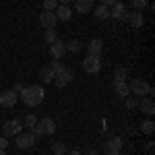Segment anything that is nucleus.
I'll return each mask as SVG.
<instances>
[{
  "label": "nucleus",
  "instance_id": "nucleus-35",
  "mask_svg": "<svg viewBox=\"0 0 155 155\" xmlns=\"http://www.w3.org/2000/svg\"><path fill=\"white\" fill-rule=\"evenodd\" d=\"M114 2H116V0H101V4H104V6H107V8H110Z\"/></svg>",
  "mask_w": 155,
  "mask_h": 155
},
{
  "label": "nucleus",
  "instance_id": "nucleus-33",
  "mask_svg": "<svg viewBox=\"0 0 155 155\" xmlns=\"http://www.w3.org/2000/svg\"><path fill=\"white\" fill-rule=\"evenodd\" d=\"M66 155H83V153H81L79 149H68V151H66Z\"/></svg>",
  "mask_w": 155,
  "mask_h": 155
},
{
  "label": "nucleus",
  "instance_id": "nucleus-14",
  "mask_svg": "<svg viewBox=\"0 0 155 155\" xmlns=\"http://www.w3.org/2000/svg\"><path fill=\"white\" fill-rule=\"evenodd\" d=\"M54 15H56V19L58 21H68L72 17V11H71V6L68 4H58L56 6V11H54Z\"/></svg>",
  "mask_w": 155,
  "mask_h": 155
},
{
  "label": "nucleus",
  "instance_id": "nucleus-15",
  "mask_svg": "<svg viewBox=\"0 0 155 155\" xmlns=\"http://www.w3.org/2000/svg\"><path fill=\"white\" fill-rule=\"evenodd\" d=\"M126 21L132 25V27H143L145 23V17H143V12H128V17H126Z\"/></svg>",
  "mask_w": 155,
  "mask_h": 155
},
{
  "label": "nucleus",
  "instance_id": "nucleus-30",
  "mask_svg": "<svg viewBox=\"0 0 155 155\" xmlns=\"http://www.w3.org/2000/svg\"><path fill=\"white\" fill-rule=\"evenodd\" d=\"M137 106H139V99H134V97H126V107H128V110H134Z\"/></svg>",
  "mask_w": 155,
  "mask_h": 155
},
{
  "label": "nucleus",
  "instance_id": "nucleus-36",
  "mask_svg": "<svg viewBox=\"0 0 155 155\" xmlns=\"http://www.w3.org/2000/svg\"><path fill=\"white\" fill-rule=\"evenodd\" d=\"M68 2H72V0H58V4H68Z\"/></svg>",
  "mask_w": 155,
  "mask_h": 155
},
{
  "label": "nucleus",
  "instance_id": "nucleus-19",
  "mask_svg": "<svg viewBox=\"0 0 155 155\" xmlns=\"http://www.w3.org/2000/svg\"><path fill=\"white\" fill-rule=\"evenodd\" d=\"M54 74H56V72L52 71L50 66H41V68H39V79H41L44 83H52V81H54Z\"/></svg>",
  "mask_w": 155,
  "mask_h": 155
},
{
  "label": "nucleus",
  "instance_id": "nucleus-26",
  "mask_svg": "<svg viewBox=\"0 0 155 155\" xmlns=\"http://www.w3.org/2000/svg\"><path fill=\"white\" fill-rule=\"evenodd\" d=\"M56 6H58V0H44V11L54 12V11H56Z\"/></svg>",
  "mask_w": 155,
  "mask_h": 155
},
{
  "label": "nucleus",
  "instance_id": "nucleus-6",
  "mask_svg": "<svg viewBox=\"0 0 155 155\" xmlns=\"http://www.w3.org/2000/svg\"><path fill=\"white\" fill-rule=\"evenodd\" d=\"M37 143V139L31 134V132H19L17 134V147L19 149H29Z\"/></svg>",
  "mask_w": 155,
  "mask_h": 155
},
{
  "label": "nucleus",
  "instance_id": "nucleus-8",
  "mask_svg": "<svg viewBox=\"0 0 155 155\" xmlns=\"http://www.w3.org/2000/svg\"><path fill=\"white\" fill-rule=\"evenodd\" d=\"M19 101V93H15V91H2L0 93V106L2 107H12L15 104Z\"/></svg>",
  "mask_w": 155,
  "mask_h": 155
},
{
  "label": "nucleus",
  "instance_id": "nucleus-11",
  "mask_svg": "<svg viewBox=\"0 0 155 155\" xmlns=\"http://www.w3.org/2000/svg\"><path fill=\"white\" fill-rule=\"evenodd\" d=\"M71 79H72V72L64 68L62 72H56V74H54V81H52V83L60 89V87H66V85L71 83Z\"/></svg>",
  "mask_w": 155,
  "mask_h": 155
},
{
  "label": "nucleus",
  "instance_id": "nucleus-23",
  "mask_svg": "<svg viewBox=\"0 0 155 155\" xmlns=\"http://www.w3.org/2000/svg\"><path fill=\"white\" fill-rule=\"evenodd\" d=\"M44 39L52 44V41H56L58 39V33H56V29H46V33H44Z\"/></svg>",
  "mask_w": 155,
  "mask_h": 155
},
{
  "label": "nucleus",
  "instance_id": "nucleus-12",
  "mask_svg": "<svg viewBox=\"0 0 155 155\" xmlns=\"http://www.w3.org/2000/svg\"><path fill=\"white\" fill-rule=\"evenodd\" d=\"M122 145H124L122 137H112V139H107V143H106V153H107V155L118 153V151H122Z\"/></svg>",
  "mask_w": 155,
  "mask_h": 155
},
{
  "label": "nucleus",
  "instance_id": "nucleus-28",
  "mask_svg": "<svg viewBox=\"0 0 155 155\" xmlns=\"http://www.w3.org/2000/svg\"><path fill=\"white\" fill-rule=\"evenodd\" d=\"M132 6L137 8V11H143L149 6V0H132Z\"/></svg>",
  "mask_w": 155,
  "mask_h": 155
},
{
  "label": "nucleus",
  "instance_id": "nucleus-37",
  "mask_svg": "<svg viewBox=\"0 0 155 155\" xmlns=\"http://www.w3.org/2000/svg\"><path fill=\"white\" fill-rule=\"evenodd\" d=\"M0 155H6V151H4V149H0Z\"/></svg>",
  "mask_w": 155,
  "mask_h": 155
},
{
  "label": "nucleus",
  "instance_id": "nucleus-38",
  "mask_svg": "<svg viewBox=\"0 0 155 155\" xmlns=\"http://www.w3.org/2000/svg\"><path fill=\"white\" fill-rule=\"evenodd\" d=\"M112 155H124V153H122V151H118V153H112Z\"/></svg>",
  "mask_w": 155,
  "mask_h": 155
},
{
  "label": "nucleus",
  "instance_id": "nucleus-2",
  "mask_svg": "<svg viewBox=\"0 0 155 155\" xmlns=\"http://www.w3.org/2000/svg\"><path fill=\"white\" fill-rule=\"evenodd\" d=\"M54 132H56V122L52 118H41V120H37V124L33 126L31 134L35 139H39L41 134H54Z\"/></svg>",
  "mask_w": 155,
  "mask_h": 155
},
{
  "label": "nucleus",
  "instance_id": "nucleus-29",
  "mask_svg": "<svg viewBox=\"0 0 155 155\" xmlns=\"http://www.w3.org/2000/svg\"><path fill=\"white\" fill-rule=\"evenodd\" d=\"M50 68H52L54 72H62V71H64V64H62V62H58V60H54V62L50 64Z\"/></svg>",
  "mask_w": 155,
  "mask_h": 155
},
{
  "label": "nucleus",
  "instance_id": "nucleus-10",
  "mask_svg": "<svg viewBox=\"0 0 155 155\" xmlns=\"http://www.w3.org/2000/svg\"><path fill=\"white\" fill-rule=\"evenodd\" d=\"M50 46H52V48H50V54H52V58H54V60H60L62 56H64V52H66V44H64L62 39L52 41Z\"/></svg>",
  "mask_w": 155,
  "mask_h": 155
},
{
  "label": "nucleus",
  "instance_id": "nucleus-7",
  "mask_svg": "<svg viewBox=\"0 0 155 155\" xmlns=\"http://www.w3.org/2000/svg\"><path fill=\"white\" fill-rule=\"evenodd\" d=\"M21 126H23V122H19V120H8L4 126H2V134L8 139V137H17L19 132H21Z\"/></svg>",
  "mask_w": 155,
  "mask_h": 155
},
{
  "label": "nucleus",
  "instance_id": "nucleus-22",
  "mask_svg": "<svg viewBox=\"0 0 155 155\" xmlns=\"http://www.w3.org/2000/svg\"><path fill=\"white\" fill-rule=\"evenodd\" d=\"M114 79H116V81H126V79H128V71H126V68H116V71H114Z\"/></svg>",
  "mask_w": 155,
  "mask_h": 155
},
{
  "label": "nucleus",
  "instance_id": "nucleus-34",
  "mask_svg": "<svg viewBox=\"0 0 155 155\" xmlns=\"http://www.w3.org/2000/svg\"><path fill=\"white\" fill-rule=\"evenodd\" d=\"M83 155H97V151L93 149V147H89V149H87V151H85Z\"/></svg>",
  "mask_w": 155,
  "mask_h": 155
},
{
  "label": "nucleus",
  "instance_id": "nucleus-24",
  "mask_svg": "<svg viewBox=\"0 0 155 155\" xmlns=\"http://www.w3.org/2000/svg\"><path fill=\"white\" fill-rule=\"evenodd\" d=\"M81 46H83V44H81L79 39H72L71 44H66V50H71V52H74V54H79V52H81Z\"/></svg>",
  "mask_w": 155,
  "mask_h": 155
},
{
  "label": "nucleus",
  "instance_id": "nucleus-1",
  "mask_svg": "<svg viewBox=\"0 0 155 155\" xmlns=\"http://www.w3.org/2000/svg\"><path fill=\"white\" fill-rule=\"evenodd\" d=\"M44 95H46L44 87H39V85H31V87H25L23 91L19 93V99L23 101L25 106L35 107V106H39V104L44 101Z\"/></svg>",
  "mask_w": 155,
  "mask_h": 155
},
{
  "label": "nucleus",
  "instance_id": "nucleus-9",
  "mask_svg": "<svg viewBox=\"0 0 155 155\" xmlns=\"http://www.w3.org/2000/svg\"><path fill=\"white\" fill-rule=\"evenodd\" d=\"M39 23H41V27L44 29H54L56 27V23H58V19H56V15L50 11H44L41 15H39Z\"/></svg>",
  "mask_w": 155,
  "mask_h": 155
},
{
  "label": "nucleus",
  "instance_id": "nucleus-20",
  "mask_svg": "<svg viewBox=\"0 0 155 155\" xmlns=\"http://www.w3.org/2000/svg\"><path fill=\"white\" fill-rule=\"evenodd\" d=\"M93 15H95L97 19H110V8L104 6V4H99V6L93 8Z\"/></svg>",
  "mask_w": 155,
  "mask_h": 155
},
{
  "label": "nucleus",
  "instance_id": "nucleus-13",
  "mask_svg": "<svg viewBox=\"0 0 155 155\" xmlns=\"http://www.w3.org/2000/svg\"><path fill=\"white\" fill-rule=\"evenodd\" d=\"M139 110L143 112V114H147V116H153L155 114V104L151 97H141V101H139Z\"/></svg>",
  "mask_w": 155,
  "mask_h": 155
},
{
  "label": "nucleus",
  "instance_id": "nucleus-3",
  "mask_svg": "<svg viewBox=\"0 0 155 155\" xmlns=\"http://www.w3.org/2000/svg\"><path fill=\"white\" fill-rule=\"evenodd\" d=\"M110 17L114 19V21H126V17H128V11H126V6H124V2H114L112 6H110Z\"/></svg>",
  "mask_w": 155,
  "mask_h": 155
},
{
  "label": "nucleus",
  "instance_id": "nucleus-5",
  "mask_svg": "<svg viewBox=\"0 0 155 155\" xmlns=\"http://www.w3.org/2000/svg\"><path fill=\"white\" fill-rule=\"evenodd\" d=\"M99 68H101V58L99 56H87L83 60V71L85 72L95 74V72H99Z\"/></svg>",
  "mask_w": 155,
  "mask_h": 155
},
{
  "label": "nucleus",
  "instance_id": "nucleus-17",
  "mask_svg": "<svg viewBox=\"0 0 155 155\" xmlns=\"http://www.w3.org/2000/svg\"><path fill=\"white\" fill-rule=\"evenodd\" d=\"M74 6H77V12H91L93 11V0H74Z\"/></svg>",
  "mask_w": 155,
  "mask_h": 155
},
{
  "label": "nucleus",
  "instance_id": "nucleus-21",
  "mask_svg": "<svg viewBox=\"0 0 155 155\" xmlns=\"http://www.w3.org/2000/svg\"><path fill=\"white\" fill-rule=\"evenodd\" d=\"M66 151H68V147H66L64 143H60V141L52 143V153L54 155H66Z\"/></svg>",
  "mask_w": 155,
  "mask_h": 155
},
{
  "label": "nucleus",
  "instance_id": "nucleus-32",
  "mask_svg": "<svg viewBox=\"0 0 155 155\" xmlns=\"http://www.w3.org/2000/svg\"><path fill=\"white\" fill-rule=\"evenodd\" d=\"M23 89H25V87H23V83H15V89H12V91H15V93H21Z\"/></svg>",
  "mask_w": 155,
  "mask_h": 155
},
{
  "label": "nucleus",
  "instance_id": "nucleus-16",
  "mask_svg": "<svg viewBox=\"0 0 155 155\" xmlns=\"http://www.w3.org/2000/svg\"><path fill=\"white\" fill-rule=\"evenodd\" d=\"M101 50H104V44H101V39H91V41H89V46H87V52H89V56H99V54H101Z\"/></svg>",
  "mask_w": 155,
  "mask_h": 155
},
{
  "label": "nucleus",
  "instance_id": "nucleus-31",
  "mask_svg": "<svg viewBox=\"0 0 155 155\" xmlns=\"http://www.w3.org/2000/svg\"><path fill=\"white\" fill-rule=\"evenodd\" d=\"M8 147V139L6 137H0V149H6Z\"/></svg>",
  "mask_w": 155,
  "mask_h": 155
},
{
  "label": "nucleus",
  "instance_id": "nucleus-4",
  "mask_svg": "<svg viewBox=\"0 0 155 155\" xmlns=\"http://www.w3.org/2000/svg\"><path fill=\"white\" fill-rule=\"evenodd\" d=\"M128 89H130V93H134L137 97H145V95H149V85L145 83L143 79H132L130 85H128Z\"/></svg>",
  "mask_w": 155,
  "mask_h": 155
},
{
  "label": "nucleus",
  "instance_id": "nucleus-27",
  "mask_svg": "<svg viewBox=\"0 0 155 155\" xmlns=\"http://www.w3.org/2000/svg\"><path fill=\"white\" fill-rule=\"evenodd\" d=\"M35 124H37V118H35V116H31V114H29V116L25 118V122H23V126H25V128H33Z\"/></svg>",
  "mask_w": 155,
  "mask_h": 155
},
{
  "label": "nucleus",
  "instance_id": "nucleus-18",
  "mask_svg": "<svg viewBox=\"0 0 155 155\" xmlns=\"http://www.w3.org/2000/svg\"><path fill=\"white\" fill-rule=\"evenodd\" d=\"M114 91H116V95H118V97H128V93H130V89H128L126 81H116V83H114Z\"/></svg>",
  "mask_w": 155,
  "mask_h": 155
},
{
  "label": "nucleus",
  "instance_id": "nucleus-25",
  "mask_svg": "<svg viewBox=\"0 0 155 155\" xmlns=\"http://www.w3.org/2000/svg\"><path fill=\"white\" fill-rule=\"evenodd\" d=\"M141 130H143L145 134H153V130H155V124L151 122V120H147V122H143V124H141Z\"/></svg>",
  "mask_w": 155,
  "mask_h": 155
}]
</instances>
